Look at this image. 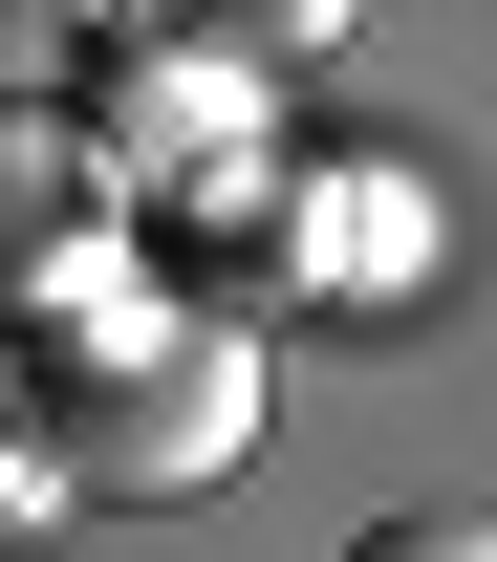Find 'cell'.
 <instances>
[{
    "label": "cell",
    "instance_id": "cell-4",
    "mask_svg": "<svg viewBox=\"0 0 497 562\" xmlns=\"http://www.w3.org/2000/svg\"><path fill=\"white\" fill-rule=\"evenodd\" d=\"M44 497L66 476H44V432H22V325H0V519H44Z\"/></svg>",
    "mask_w": 497,
    "mask_h": 562
},
{
    "label": "cell",
    "instance_id": "cell-5",
    "mask_svg": "<svg viewBox=\"0 0 497 562\" xmlns=\"http://www.w3.org/2000/svg\"><path fill=\"white\" fill-rule=\"evenodd\" d=\"M0 22H131V0H0Z\"/></svg>",
    "mask_w": 497,
    "mask_h": 562
},
{
    "label": "cell",
    "instance_id": "cell-3",
    "mask_svg": "<svg viewBox=\"0 0 497 562\" xmlns=\"http://www.w3.org/2000/svg\"><path fill=\"white\" fill-rule=\"evenodd\" d=\"M173 22H216V44H260V66H325L368 0H173Z\"/></svg>",
    "mask_w": 497,
    "mask_h": 562
},
{
    "label": "cell",
    "instance_id": "cell-1",
    "mask_svg": "<svg viewBox=\"0 0 497 562\" xmlns=\"http://www.w3.org/2000/svg\"><path fill=\"white\" fill-rule=\"evenodd\" d=\"M22 432L66 497H195L260 454V325L238 303H109L87 281L66 325H22Z\"/></svg>",
    "mask_w": 497,
    "mask_h": 562
},
{
    "label": "cell",
    "instance_id": "cell-2",
    "mask_svg": "<svg viewBox=\"0 0 497 562\" xmlns=\"http://www.w3.org/2000/svg\"><path fill=\"white\" fill-rule=\"evenodd\" d=\"M109 260H131V173H109V131L0 87V325H66Z\"/></svg>",
    "mask_w": 497,
    "mask_h": 562
}]
</instances>
